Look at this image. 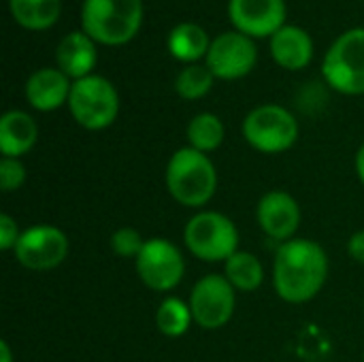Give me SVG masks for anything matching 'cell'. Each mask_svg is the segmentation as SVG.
Wrapping results in <instances>:
<instances>
[{"label":"cell","instance_id":"cell-1","mask_svg":"<svg viewBox=\"0 0 364 362\" xmlns=\"http://www.w3.org/2000/svg\"><path fill=\"white\" fill-rule=\"evenodd\" d=\"M328 277V256L318 241L290 239L279 243L273 260V286L282 301L303 305L314 301Z\"/></svg>","mask_w":364,"mask_h":362},{"label":"cell","instance_id":"cell-2","mask_svg":"<svg viewBox=\"0 0 364 362\" xmlns=\"http://www.w3.org/2000/svg\"><path fill=\"white\" fill-rule=\"evenodd\" d=\"M164 183L179 205L194 209L205 207L218 190V169L207 154L181 147L166 164Z\"/></svg>","mask_w":364,"mask_h":362},{"label":"cell","instance_id":"cell-3","mask_svg":"<svg viewBox=\"0 0 364 362\" xmlns=\"http://www.w3.org/2000/svg\"><path fill=\"white\" fill-rule=\"evenodd\" d=\"M143 19L141 0H83V32L105 45L128 43Z\"/></svg>","mask_w":364,"mask_h":362},{"label":"cell","instance_id":"cell-4","mask_svg":"<svg viewBox=\"0 0 364 362\" xmlns=\"http://www.w3.org/2000/svg\"><path fill=\"white\" fill-rule=\"evenodd\" d=\"M183 243L203 262H226L239 252V230L220 211H198L183 228Z\"/></svg>","mask_w":364,"mask_h":362},{"label":"cell","instance_id":"cell-5","mask_svg":"<svg viewBox=\"0 0 364 362\" xmlns=\"http://www.w3.org/2000/svg\"><path fill=\"white\" fill-rule=\"evenodd\" d=\"M68 109L81 128L105 130L117 119L119 96L109 79L100 75H87L73 83Z\"/></svg>","mask_w":364,"mask_h":362},{"label":"cell","instance_id":"cell-6","mask_svg":"<svg viewBox=\"0 0 364 362\" xmlns=\"http://www.w3.org/2000/svg\"><path fill=\"white\" fill-rule=\"evenodd\" d=\"M243 137L260 154H284L299 139V122L282 105H260L245 115Z\"/></svg>","mask_w":364,"mask_h":362},{"label":"cell","instance_id":"cell-7","mask_svg":"<svg viewBox=\"0 0 364 362\" xmlns=\"http://www.w3.org/2000/svg\"><path fill=\"white\" fill-rule=\"evenodd\" d=\"M324 79L341 94H364V28L343 32L326 51Z\"/></svg>","mask_w":364,"mask_h":362},{"label":"cell","instance_id":"cell-8","mask_svg":"<svg viewBox=\"0 0 364 362\" xmlns=\"http://www.w3.org/2000/svg\"><path fill=\"white\" fill-rule=\"evenodd\" d=\"M134 265L143 286L154 292L175 290L186 275V258L181 250L164 237L145 239Z\"/></svg>","mask_w":364,"mask_h":362},{"label":"cell","instance_id":"cell-9","mask_svg":"<svg viewBox=\"0 0 364 362\" xmlns=\"http://www.w3.org/2000/svg\"><path fill=\"white\" fill-rule=\"evenodd\" d=\"M188 303L194 324L205 331H218L226 326L235 316L237 290L222 273H209L192 286Z\"/></svg>","mask_w":364,"mask_h":362},{"label":"cell","instance_id":"cell-10","mask_svg":"<svg viewBox=\"0 0 364 362\" xmlns=\"http://www.w3.org/2000/svg\"><path fill=\"white\" fill-rule=\"evenodd\" d=\"M70 252L66 233L51 224H36L21 233L13 254L15 260L28 271H51L58 269Z\"/></svg>","mask_w":364,"mask_h":362},{"label":"cell","instance_id":"cell-11","mask_svg":"<svg viewBox=\"0 0 364 362\" xmlns=\"http://www.w3.org/2000/svg\"><path fill=\"white\" fill-rule=\"evenodd\" d=\"M256 45L243 32H224L211 41L207 53V66L218 79H241L252 73L256 66Z\"/></svg>","mask_w":364,"mask_h":362},{"label":"cell","instance_id":"cell-12","mask_svg":"<svg viewBox=\"0 0 364 362\" xmlns=\"http://www.w3.org/2000/svg\"><path fill=\"white\" fill-rule=\"evenodd\" d=\"M301 207L294 196L284 190H271L260 196L256 207V222L260 230L271 239L286 243L294 239L301 226Z\"/></svg>","mask_w":364,"mask_h":362},{"label":"cell","instance_id":"cell-13","mask_svg":"<svg viewBox=\"0 0 364 362\" xmlns=\"http://www.w3.org/2000/svg\"><path fill=\"white\" fill-rule=\"evenodd\" d=\"M228 13L239 32L247 36H273L286 26L284 0H230Z\"/></svg>","mask_w":364,"mask_h":362},{"label":"cell","instance_id":"cell-14","mask_svg":"<svg viewBox=\"0 0 364 362\" xmlns=\"http://www.w3.org/2000/svg\"><path fill=\"white\" fill-rule=\"evenodd\" d=\"M73 83L60 68H41L26 83V98L36 111H55L68 102Z\"/></svg>","mask_w":364,"mask_h":362},{"label":"cell","instance_id":"cell-15","mask_svg":"<svg viewBox=\"0 0 364 362\" xmlns=\"http://www.w3.org/2000/svg\"><path fill=\"white\" fill-rule=\"evenodd\" d=\"M273 60L288 70L305 68L314 58V41L299 26H284L271 36Z\"/></svg>","mask_w":364,"mask_h":362},{"label":"cell","instance_id":"cell-16","mask_svg":"<svg viewBox=\"0 0 364 362\" xmlns=\"http://www.w3.org/2000/svg\"><path fill=\"white\" fill-rule=\"evenodd\" d=\"M38 139V126L26 111L13 109L0 117V151L2 158L26 156Z\"/></svg>","mask_w":364,"mask_h":362},{"label":"cell","instance_id":"cell-17","mask_svg":"<svg viewBox=\"0 0 364 362\" xmlns=\"http://www.w3.org/2000/svg\"><path fill=\"white\" fill-rule=\"evenodd\" d=\"M55 60L60 70L68 79H83L92 73L96 64V45L94 38L87 36L85 32H70L66 34L58 49H55Z\"/></svg>","mask_w":364,"mask_h":362},{"label":"cell","instance_id":"cell-18","mask_svg":"<svg viewBox=\"0 0 364 362\" xmlns=\"http://www.w3.org/2000/svg\"><path fill=\"white\" fill-rule=\"evenodd\" d=\"M211 41L207 32L192 21L177 23L168 34V49L181 62H196L209 53Z\"/></svg>","mask_w":364,"mask_h":362},{"label":"cell","instance_id":"cell-19","mask_svg":"<svg viewBox=\"0 0 364 362\" xmlns=\"http://www.w3.org/2000/svg\"><path fill=\"white\" fill-rule=\"evenodd\" d=\"M224 277L237 292H256L264 282V267L252 252L239 250L224 262Z\"/></svg>","mask_w":364,"mask_h":362},{"label":"cell","instance_id":"cell-20","mask_svg":"<svg viewBox=\"0 0 364 362\" xmlns=\"http://www.w3.org/2000/svg\"><path fill=\"white\" fill-rule=\"evenodd\" d=\"M60 0H9L11 15L28 30H45L60 17Z\"/></svg>","mask_w":364,"mask_h":362},{"label":"cell","instance_id":"cell-21","mask_svg":"<svg viewBox=\"0 0 364 362\" xmlns=\"http://www.w3.org/2000/svg\"><path fill=\"white\" fill-rule=\"evenodd\" d=\"M224 124L215 113H198L190 119L188 128H186V137H188V147L203 151V154H211L215 151L222 143H224Z\"/></svg>","mask_w":364,"mask_h":362},{"label":"cell","instance_id":"cell-22","mask_svg":"<svg viewBox=\"0 0 364 362\" xmlns=\"http://www.w3.org/2000/svg\"><path fill=\"white\" fill-rule=\"evenodd\" d=\"M192 322H194V318H192L190 303H186L177 297H166L156 309V326L168 339L183 337L190 331Z\"/></svg>","mask_w":364,"mask_h":362},{"label":"cell","instance_id":"cell-23","mask_svg":"<svg viewBox=\"0 0 364 362\" xmlns=\"http://www.w3.org/2000/svg\"><path fill=\"white\" fill-rule=\"evenodd\" d=\"M213 73L205 64H188L175 81V90L186 100H198L213 87Z\"/></svg>","mask_w":364,"mask_h":362},{"label":"cell","instance_id":"cell-24","mask_svg":"<svg viewBox=\"0 0 364 362\" xmlns=\"http://www.w3.org/2000/svg\"><path fill=\"white\" fill-rule=\"evenodd\" d=\"M111 252L119 258H134L141 254L143 245H145V239L141 237V233L136 228H130V226H124V228H117L111 239Z\"/></svg>","mask_w":364,"mask_h":362},{"label":"cell","instance_id":"cell-25","mask_svg":"<svg viewBox=\"0 0 364 362\" xmlns=\"http://www.w3.org/2000/svg\"><path fill=\"white\" fill-rule=\"evenodd\" d=\"M26 183V166L19 158L0 160V188L2 192H15Z\"/></svg>","mask_w":364,"mask_h":362},{"label":"cell","instance_id":"cell-26","mask_svg":"<svg viewBox=\"0 0 364 362\" xmlns=\"http://www.w3.org/2000/svg\"><path fill=\"white\" fill-rule=\"evenodd\" d=\"M21 233L23 230H19L15 218H11L9 213L0 215V250L2 252H13L19 237H21Z\"/></svg>","mask_w":364,"mask_h":362},{"label":"cell","instance_id":"cell-27","mask_svg":"<svg viewBox=\"0 0 364 362\" xmlns=\"http://www.w3.org/2000/svg\"><path fill=\"white\" fill-rule=\"evenodd\" d=\"M348 254L354 262L364 265V230H358L348 241Z\"/></svg>","mask_w":364,"mask_h":362},{"label":"cell","instance_id":"cell-28","mask_svg":"<svg viewBox=\"0 0 364 362\" xmlns=\"http://www.w3.org/2000/svg\"><path fill=\"white\" fill-rule=\"evenodd\" d=\"M354 166H356V175H358V179L363 181V186H364V143L360 145V149L356 151V160H354Z\"/></svg>","mask_w":364,"mask_h":362},{"label":"cell","instance_id":"cell-29","mask_svg":"<svg viewBox=\"0 0 364 362\" xmlns=\"http://www.w3.org/2000/svg\"><path fill=\"white\" fill-rule=\"evenodd\" d=\"M0 362H13V352L9 341H0Z\"/></svg>","mask_w":364,"mask_h":362},{"label":"cell","instance_id":"cell-30","mask_svg":"<svg viewBox=\"0 0 364 362\" xmlns=\"http://www.w3.org/2000/svg\"><path fill=\"white\" fill-rule=\"evenodd\" d=\"M363 309H364V303H363Z\"/></svg>","mask_w":364,"mask_h":362}]
</instances>
